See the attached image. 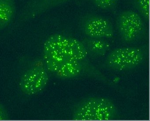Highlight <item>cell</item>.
Returning <instances> with one entry per match:
<instances>
[{
    "instance_id": "obj_7",
    "label": "cell",
    "mask_w": 150,
    "mask_h": 121,
    "mask_svg": "<svg viewBox=\"0 0 150 121\" xmlns=\"http://www.w3.org/2000/svg\"><path fill=\"white\" fill-rule=\"evenodd\" d=\"M70 1L29 0L22 9L18 20L21 22H25L32 20Z\"/></svg>"
},
{
    "instance_id": "obj_8",
    "label": "cell",
    "mask_w": 150,
    "mask_h": 121,
    "mask_svg": "<svg viewBox=\"0 0 150 121\" xmlns=\"http://www.w3.org/2000/svg\"><path fill=\"white\" fill-rule=\"evenodd\" d=\"M16 13L14 0H0V30L6 28L12 23Z\"/></svg>"
},
{
    "instance_id": "obj_10",
    "label": "cell",
    "mask_w": 150,
    "mask_h": 121,
    "mask_svg": "<svg viewBox=\"0 0 150 121\" xmlns=\"http://www.w3.org/2000/svg\"><path fill=\"white\" fill-rule=\"evenodd\" d=\"M87 50L98 56H103L110 50V45L102 38H91L84 40Z\"/></svg>"
},
{
    "instance_id": "obj_1",
    "label": "cell",
    "mask_w": 150,
    "mask_h": 121,
    "mask_svg": "<svg viewBox=\"0 0 150 121\" xmlns=\"http://www.w3.org/2000/svg\"><path fill=\"white\" fill-rule=\"evenodd\" d=\"M88 51L76 38L60 34L48 37L43 46V58L48 70L54 74L65 63L84 60Z\"/></svg>"
},
{
    "instance_id": "obj_11",
    "label": "cell",
    "mask_w": 150,
    "mask_h": 121,
    "mask_svg": "<svg viewBox=\"0 0 150 121\" xmlns=\"http://www.w3.org/2000/svg\"><path fill=\"white\" fill-rule=\"evenodd\" d=\"M134 2L139 13L148 21L150 17V0H134Z\"/></svg>"
},
{
    "instance_id": "obj_3",
    "label": "cell",
    "mask_w": 150,
    "mask_h": 121,
    "mask_svg": "<svg viewBox=\"0 0 150 121\" xmlns=\"http://www.w3.org/2000/svg\"><path fill=\"white\" fill-rule=\"evenodd\" d=\"M144 58V51L140 48H118L109 54L106 57V63L110 68L116 71H127L139 66Z\"/></svg>"
},
{
    "instance_id": "obj_5",
    "label": "cell",
    "mask_w": 150,
    "mask_h": 121,
    "mask_svg": "<svg viewBox=\"0 0 150 121\" xmlns=\"http://www.w3.org/2000/svg\"><path fill=\"white\" fill-rule=\"evenodd\" d=\"M49 76L47 69L42 66H35L26 70L21 77L19 86L24 94L35 95L47 87Z\"/></svg>"
},
{
    "instance_id": "obj_4",
    "label": "cell",
    "mask_w": 150,
    "mask_h": 121,
    "mask_svg": "<svg viewBox=\"0 0 150 121\" xmlns=\"http://www.w3.org/2000/svg\"><path fill=\"white\" fill-rule=\"evenodd\" d=\"M116 26L120 37L126 42L137 40L144 30L141 16L132 10H125L120 13L117 18Z\"/></svg>"
},
{
    "instance_id": "obj_12",
    "label": "cell",
    "mask_w": 150,
    "mask_h": 121,
    "mask_svg": "<svg viewBox=\"0 0 150 121\" xmlns=\"http://www.w3.org/2000/svg\"><path fill=\"white\" fill-rule=\"evenodd\" d=\"M118 0H92L93 4L98 8L106 11L115 9Z\"/></svg>"
},
{
    "instance_id": "obj_9",
    "label": "cell",
    "mask_w": 150,
    "mask_h": 121,
    "mask_svg": "<svg viewBox=\"0 0 150 121\" xmlns=\"http://www.w3.org/2000/svg\"><path fill=\"white\" fill-rule=\"evenodd\" d=\"M80 61H71L64 63L54 75L61 79H69L78 76L82 71Z\"/></svg>"
},
{
    "instance_id": "obj_6",
    "label": "cell",
    "mask_w": 150,
    "mask_h": 121,
    "mask_svg": "<svg viewBox=\"0 0 150 121\" xmlns=\"http://www.w3.org/2000/svg\"><path fill=\"white\" fill-rule=\"evenodd\" d=\"M80 24L84 34L91 38H110L114 35L111 22L98 15L90 13L83 15Z\"/></svg>"
},
{
    "instance_id": "obj_13",
    "label": "cell",
    "mask_w": 150,
    "mask_h": 121,
    "mask_svg": "<svg viewBox=\"0 0 150 121\" xmlns=\"http://www.w3.org/2000/svg\"><path fill=\"white\" fill-rule=\"evenodd\" d=\"M9 119V115L4 106L0 103V121H5Z\"/></svg>"
},
{
    "instance_id": "obj_2",
    "label": "cell",
    "mask_w": 150,
    "mask_h": 121,
    "mask_svg": "<svg viewBox=\"0 0 150 121\" xmlns=\"http://www.w3.org/2000/svg\"><path fill=\"white\" fill-rule=\"evenodd\" d=\"M117 115L116 106L105 97L92 96L77 103L73 110L72 119L78 121H108Z\"/></svg>"
}]
</instances>
